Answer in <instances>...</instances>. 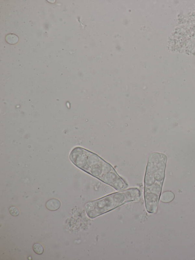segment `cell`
<instances>
[{
  "mask_svg": "<svg viewBox=\"0 0 195 260\" xmlns=\"http://www.w3.org/2000/svg\"><path fill=\"white\" fill-rule=\"evenodd\" d=\"M33 250L35 253L38 255H41L44 251V248L41 244L39 243H35L33 246Z\"/></svg>",
  "mask_w": 195,
  "mask_h": 260,
  "instance_id": "cell-6",
  "label": "cell"
},
{
  "mask_svg": "<svg viewBox=\"0 0 195 260\" xmlns=\"http://www.w3.org/2000/svg\"><path fill=\"white\" fill-rule=\"evenodd\" d=\"M70 160L77 168L111 186L117 191L128 187L126 182L120 176L110 164L97 154L77 147L70 152Z\"/></svg>",
  "mask_w": 195,
  "mask_h": 260,
  "instance_id": "cell-1",
  "label": "cell"
},
{
  "mask_svg": "<svg viewBox=\"0 0 195 260\" xmlns=\"http://www.w3.org/2000/svg\"><path fill=\"white\" fill-rule=\"evenodd\" d=\"M166 160L165 155L158 153H151L148 157L144 179V198L148 213L157 212Z\"/></svg>",
  "mask_w": 195,
  "mask_h": 260,
  "instance_id": "cell-2",
  "label": "cell"
},
{
  "mask_svg": "<svg viewBox=\"0 0 195 260\" xmlns=\"http://www.w3.org/2000/svg\"><path fill=\"white\" fill-rule=\"evenodd\" d=\"M174 198V195L171 192H166L163 193L161 197V201L163 203H169Z\"/></svg>",
  "mask_w": 195,
  "mask_h": 260,
  "instance_id": "cell-5",
  "label": "cell"
},
{
  "mask_svg": "<svg viewBox=\"0 0 195 260\" xmlns=\"http://www.w3.org/2000/svg\"><path fill=\"white\" fill-rule=\"evenodd\" d=\"M140 196V191L137 188L119 191L87 203L85 211L88 217L94 219L124 204L138 200Z\"/></svg>",
  "mask_w": 195,
  "mask_h": 260,
  "instance_id": "cell-3",
  "label": "cell"
},
{
  "mask_svg": "<svg viewBox=\"0 0 195 260\" xmlns=\"http://www.w3.org/2000/svg\"><path fill=\"white\" fill-rule=\"evenodd\" d=\"M46 208L49 211H56L60 207L61 203L57 199H50L46 202Z\"/></svg>",
  "mask_w": 195,
  "mask_h": 260,
  "instance_id": "cell-4",
  "label": "cell"
},
{
  "mask_svg": "<svg viewBox=\"0 0 195 260\" xmlns=\"http://www.w3.org/2000/svg\"><path fill=\"white\" fill-rule=\"evenodd\" d=\"M9 212L10 214L13 216H17L19 214V211L17 207L11 206L9 208Z\"/></svg>",
  "mask_w": 195,
  "mask_h": 260,
  "instance_id": "cell-7",
  "label": "cell"
}]
</instances>
